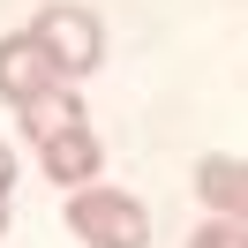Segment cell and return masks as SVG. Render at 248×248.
Returning a JSON list of instances; mask_svg holds the SVG:
<instances>
[{
    "mask_svg": "<svg viewBox=\"0 0 248 248\" xmlns=\"http://www.w3.org/2000/svg\"><path fill=\"white\" fill-rule=\"evenodd\" d=\"M188 248H248V226H241V218H203V226L196 233H188Z\"/></svg>",
    "mask_w": 248,
    "mask_h": 248,
    "instance_id": "8992f818",
    "label": "cell"
},
{
    "mask_svg": "<svg viewBox=\"0 0 248 248\" xmlns=\"http://www.w3.org/2000/svg\"><path fill=\"white\" fill-rule=\"evenodd\" d=\"M8 188H16V151L0 143V196H8Z\"/></svg>",
    "mask_w": 248,
    "mask_h": 248,
    "instance_id": "52a82bcc",
    "label": "cell"
},
{
    "mask_svg": "<svg viewBox=\"0 0 248 248\" xmlns=\"http://www.w3.org/2000/svg\"><path fill=\"white\" fill-rule=\"evenodd\" d=\"M16 113H23V128H31V143H38V166H46V181H61V188L98 181V166H106V143L91 136V121H83V106H76V91H68V83L38 91L31 106H16Z\"/></svg>",
    "mask_w": 248,
    "mask_h": 248,
    "instance_id": "6da1fadb",
    "label": "cell"
},
{
    "mask_svg": "<svg viewBox=\"0 0 248 248\" xmlns=\"http://www.w3.org/2000/svg\"><path fill=\"white\" fill-rule=\"evenodd\" d=\"M53 83H61V76H53V61L38 53L31 31H8V38H0V98H8V106H31V98L53 91Z\"/></svg>",
    "mask_w": 248,
    "mask_h": 248,
    "instance_id": "277c9868",
    "label": "cell"
},
{
    "mask_svg": "<svg viewBox=\"0 0 248 248\" xmlns=\"http://www.w3.org/2000/svg\"><path fill=\"white\" fill-rule=\"evenodd\" d=\"M68 233H76L83 248H151V218H143V203L121 196V188H106V181L68 188Z\"/></svg>",
    "mask_w": 248,
    "mask_h": 248,
    "instance_id": "7a4b0ae2",
    "label": "cell"
},
{
    "mask_svg": "<svg viewBox=\"0 0 248 248\" xmlns=\"http://www.w3.org/2000/svg\"><path fill=\"white\" fill-rule=\"evenodd\" d=\"M0 233H8V196H0Z\"/></svg>",
    "mask_w": 248,
    "mask_h": 248,
    "instance_id": "ba28073f",
    "label": "cell"
},
{
    "mask_svg": "<svg viewBox=\"0 0 248 248\" xmlns=\"http://www.w3.org/2000/svg\"><path fill=\"white\" fill-rule=\"evenodd\" d=\"M31 38H38V53L53 61V76H61V83L91 76V68L106 61V23H98L91 8H76V0H53V8H38Z\"/></svg>",
    "mask_w": 248,
    "mask_h": 248,
    "instance_id": "3957f363",
    "label": "cell"
},
{
    "mask_svg": "<svg viewBox=\"0 0 248 248\" xmlns=\"http://www.w3.org/2000/svg\"><path fill=\"white\" fill-rule=\"evenodd\" d=\"M196 196H203V211H218V218H241V226H248V158L211 151V158L196 166Z\"/></svg>",
    "mask_w": 248,
    "mask_h": 248,
    "instance_id": "5b68a950",
    "label": "cell"
}]
</instances>
